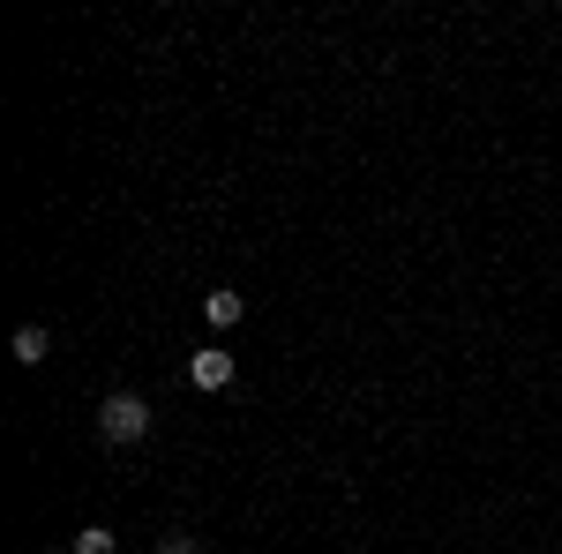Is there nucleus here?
<instances>
[{"instance_id": "nucleus-3", "label": "nucleus", "mask_w": 562, "mask_h": 554, "mask_svg": "<svg viewBox=\"0 0 562 554\" xmlns=\"http://www.w3.org/2000/svg\"><path fill=\"white\" fill-rule=\"evenodd\" d=\"M240 315H248V299L233 293V285H217V293H203V323H211V330H233Z\"/></svg>"}, {"instance_id": "nucleus-1", "label": "nucleus", "mask_w": 562, "mask_h": 554, "mask_svg": "<svg viewBox=\"0 0 562 554\" xmlns=\"http://www.w3.org/2000/svg\"><path fill=\"white\" fill-rule=\"evenodd\" d=\"M98 434H105V442H143V434H150V405H143L135 389H113V397L98 405Z\"/></svg>"}, {"instance_id": "nucleus-4", "label": "nucleus", "mask_w": 562, "mask_h": 554, "mask_svg": "<svg viewBox=\"0 0 562 554\" xmlns=\"http://www.w3.org/2000/svg\"><path fill=\"white\" fill-rule=\"evenodd\" d=\"M8 352H15L23 368H45V352H53V338H45V323H23V330L8 338Z\"/></svg>"}, {"instance_id": "nucleus-7", "label": "nucleus", "mask_w": 562, "mask_h": 554, "mask_svg": "<svg viewBox=\"0 0 562 554\" xmlns=\"http://www.w3.org/2000/svg\"><path fill=\"white\" fill-rule=\"evenodd\" d=\"M45 554H76V547H45Z\"/></svg>"}, {"instance_id": "nucleus-2", "label": "nucleus", "mask_w": 562, "mask_h": 554, "mask_svg": "<svg viewBox=\"0 0 562 554\" xmlns=\"http://www.w3.org/2000/svg\"><path fill=\"white\" fill-rule=\"evenodd\" d=\"M188 383H195V389H233V352H225V344L188 352Z\"/></svg>"}, {"instance_id": "nucleus-5", "label": "nucleus", "mask_w": 562, "mask_h": 554, "mask_svg": "<svg viewBox=\"0 0 562 554\" xmlns=\"http://www.w3.org/2000/svg\"><path fill=\"white\" fill-rule=\"evenodd\" d=\"M76 554H121V540H113L105 524H83V532H76Z\"/></svg>"}, {"instance_id": "nucleus-6", "label": "nucleus", "mask_w": 562, "mask_h": 554, "mask_svg": "<svg viewBox=\"0 0 562 554\" xmlns=\"http://www.w3.org/2000/svg\"><path fill=\"white\" fill-rule=\"evenodd\" d=\"M150 554H203V540H188V532H166V540H158Z\"/></svg>"}]
</instances>
